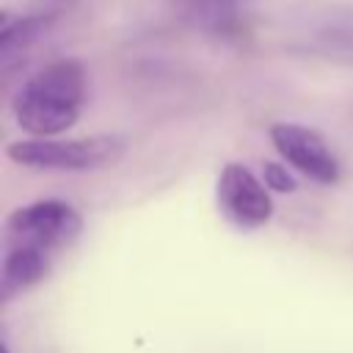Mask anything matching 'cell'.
Wrapping results in <instances>:
<instances>
[{
    "label": "cell",
    "instance_id": "1",
    "mask_svg": "<svg viewBox=\"0 0 353 353\" xmlns=\"http://www.w3.org/2000/svg\"><path fill=\"white\" fill-rule=\"evenodd\" d=\"M85 105V69L74 58L52 61L28 77L14 99L11 113L28 138H58L77 124Z\"/></svg>",
    "mask_w": 353,
    "mask_h": 353
},
{
    "label": "cell",
    "instance_id": "2",
    "mask_svg": "<svg viewBox=\"0 0 353 353\" xmlns=\"http://www.w3.org/2000/svg\"><path fill=\"white\" fill-rule=\"evenodd\" d=\"M127 138L97 132L83 138H22L6 146V157L36 171H102L121 163Z\"/></svg>",
    "mask_w": 353,
    "mask_h": 353
},
{
    "label": "cell",
    "instance_id": "3",
    "mask_svg": "<svg viewBox=\"0 0 353 353\" xmlns=\"http://www.w3.org/2000/svg\"><path fill=\"white\" fill-rule=\"evenodd\" d=\"M83 232V215L61 199H39L6 215V245H25L55 254Z\"/></svg>",
    "mask_w": 353,
    "mask_h": 353
},
{
    "label": "cell",
    "instance_id": "4",
    "mask_svg": "<svg viewBox=\"0 0 353 353\" xmlns=\"http://www.w3.org/2000/svg\"><path fill=\"white\" fill-rule=\"evenodd\" d=\"M215 201L221 215L243 229H262L273 218V199L265 182L243 163H226L215 182Z\"/></svg>",
    "mask_w": 353,
    "mask_h": 353
},
{
    "label": "cell",
    "instance_id": "5",
    "mask_svg": "<svg viewBox=\"0 0 353 353\" xmlns=\"http://www.w3.org/2000/svg\"><path fill=\"white\" fill-rule=\"evenodd\" d=\"M270 143L295 174L317 185L339 182V160L317 130L292 121H276L270 127Z\"/></svg>",
    "mask_w": 353,
    "mask_h": 353
},
{
    "label": "cell",
    "instance_id": "6",
    "mask_svg": "<svg viewBox=\"0 0 353 353\" xmlns=\"http://www.w3.org/2000/svg\"><path fill=\"white\" fill-rule=\"evenodd\" d=\"M52 268V254L25 245H6L3 268H0V298L3 303H11L14 298L25 295L36 284L47 279Z\"/></svg>",
    "mask_w": 353,
    "mask_h": 353
},
{
    "label": "cell",
    "instance_id": "7",
    "mask_svg": "<svg viewBox=\"0 0 353 353\" xmlns=\"http://www.w3.org/2000/svg\"><path fill=\"white\" fill-rule=\"evenodd\" d=\"M52 22H55L52 14H28V17H19L14 22H6L3 30H0V63H3V72H11L14 63L50 33Z\"/></svg>",
    "mask_w": 353,
    "mask_h": 353
},
{
    "label": "cell",
    "instance_id": "8",
    "mask_svg": "<svg viewBox=\"0 0 353 353\" xmlns=\"http://www.w3.org/2000/svg\"><path fill=\"white\" fill-rule=\"evenodd\" d=\"M262 182L273 193H295L298 190V179L284 160H268L262 165Z\"/></svg>",
    "mask_w": 353,
    "mask_h": 353
},
{
    "label": "cell",
    "instance_id": "9",
    "mask_svg": "<svg viewBox=\"0 0 353 353\" xmlns=\"http://www.w3.org/2000/svg\"><path fill=\"white\" fill-rule=\"evenodd\" d=\"M0 350H3V353H11V347H8V336H6V334H3V339H0Z\"/></svg>",
    "mask_w": 353,
    "mask_h": 353
}]
</instances>
